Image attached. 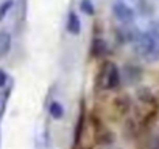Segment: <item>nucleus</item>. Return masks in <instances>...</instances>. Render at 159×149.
Here are the masks:
<instances>
[{"mask_svg":"<svg viewBox=\"0 0 159 149\" xmlns=\"http://www.w3.org/2000/svg\"><path fill=\"white\" fill-rule=\"evenodd\" d=\"M134 50L145 61L154 62L159 59V39L148 31L139 33L134 37Z\"/></svg>","mask_w":159,"mask_h":149,"instance_id":"obj_1","label":"nucleus"},{"mask_svg":"<svg viewBox=\"0 0 159 149\" xmlns=\"http://www.w3.org/2000/svg\"><path fill=\"white\" fill-rule=\"evenodd\" d=\"M120 81H122V74H120L119 67L116 64H108L103 70V86H105V89L116 90V89H119Z\"/></svg>","mask_w":159,"mask_h":149,"instance_id":"obj_2","label":"nucleus"},{"mask_svg":"<svg viewBox=\"0 0 159 149\" xmlns=\"http://www.w3.org/2000/svg\"><path fill=\"white\" fill-rule=\"evenodd\" d=\"M112 14L120 23H125V25L126 23H133L134 19H136V14L129 8H126L122 2H119V0L112 3Z\"/></svg>","mask_w":159,"mask_h":149,"instance_id":"obj_3","label":"nucleus"},{"mask_svg":"<svg viewBox=\"0 0 159 149\" xmlns=\"http://www.w3.org/2000/svg\"><path fill=\"white\" fill-rule=\"evenodd\" d=\"M122 2L126 8H129L136 16L140 14V16H148L151 13V6L147 0H119Z\"/></svg>","mask_w":159,"mask_h":149,"instance_id":"obj_4","label":"nucleus"},{"mask_svg":"<svg viewBox=\"0 0 159 149\" xmlns=\"http://www.w3.org/2000/svg\"><path fill=\"white\" fill-rule=\"evenodd\" d=\"M67 31L75 36L81 33V20H80V16L75 11H70L67 16Z\"/></svg>","mask_w":159,"mask_h":149,"instance_id":"obj_5","label":"nucleus"},{"mask_svg":"<svg viewBox=\"0 0 159 149\" xmlns=\"http://www.w3.org/2000/svg\"><path fill=\"white\" fill-rule=\"evenodd\" d=\"M11 44H13L11 34H10L7 30H2V31H0V59L5 57V56L10 53Z\"/></svg>","mask_w":159,"mask_h":149,"instance_id":"obj_6","label":"nucleus"},{"mask_svg":"<svg viewBox=\"0 0 159 149\" xmlns=\"http://www.w3.org/2000/svg\"><path fill=\"white\" fill-rule=\"evenodd\" d=\"M48 115L53 118V120H61L64 118V106L58 101H52L50 106H48Z\"/></svg>","mask_w":159,"mask_h":149,"instance_id":"obj_7","label":"nucleus"},{"mask_svg":"<svg viewBox=\"0 0 159 149\" xmlns=\"http://www.w3.org/2000/svg\"><path fill=\"white\" fill-rule=\"evenodd\" d=\"M80 10H81V13H84L88 16L95 14V5L92 3V0H81L80 2Z\"/></svg>","mask_w":159,"mask_h":149,"instance_id":"obj_8","label":"nucleus"},{"mask_svg":"<svg viewBox=\"0 0 159 149\" xmlns=\"http://www.w3.org/2000/svg\"><path fill=\"white\" fill-rule=\"evenodd\" d=\"M13 6H14V0H3V2L0 3V22L8 16V13L11 11Z\"/></svg>","mask_w":159,"mask_h":149,"instance_id":"obj_9","label":"nucleus"},{"mask_svg":"<svg viewBox=\"0 0 159 149\" xmlns=\"http://www.w3.org/2000/svg\"><path fill=\"white\" fill-rule=\"evenodd\" d=\"M106 51V44L102 39H95L92 44V54L94 56H102Z\"/></svg>","mask_w":159,"mask_h":149,"instance_id":"obj_10","label":"nucleus"},{"mask_svg":"<svg viewBox=\"0 0 159 149\" xmlns=\"http://www.w3.org/2000/svg\"><path fill=\"white\" fill-rule=\"evenodd\" d=\"M148 33H151L153 36H156V37L159 39V22H151V23H150Z\"/></svg>","mask_w":159,"mask_h":149,"instance_id":"obj_11","label":"nucleus"},{"mask_svg":"<svg viewBox=\"0 0 159 149\" xmlns=\"http://www.w3.org/2000/svg\"><path fill=\"white\" fill-rule=\"evenodd\" d=\"M7 83H8V73L3 68H0V89L5 87Z\"/></svg>","mask_w":159,"mask_h":149,"instance_id":"obj_12","label":"nucleus"}]
</instances>
